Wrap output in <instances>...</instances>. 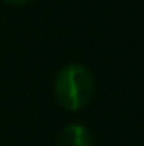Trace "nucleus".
Returning a JSON list of instances; mask_svg holds the SVG:
<instances>
[{
	"mask_svg": "<svg viewBox=\"0 0 144 146\" xmlns=\"http://www.w3.org/2000/svg\"><path fill=\"white\" fill-rule=\"evenodd\" d=\"M95 75L83 63L63 65L53 79V97L65 111L85 109L95 95Z\"/></svg>",
	"mask_w": 144,
	"mask_h": 146,
	"instance_id": "obj_1",
	"label": "nucleus"
},
{
	"mask_svg": "<svg viewBox=\"0 0 144 146\" xmlns=\"http://www.w3.org/2000/svg\"><path fill=\"white\" fill-rule=\"evenodd\" d=\"M57 146H95V140H93L91 130L85 124L71 122L59 132Z\"/></svg>",
	"mask_w": 144,
	"mask_h": 146,
	"instance_id": "obj_2",
	"label": "nucleus"
},
{
	"mask_svg": "<svg viewBox=\"0 0 144 146\" xmlns=\"http://www.w3.org/2000/svg\"><path fill=\"white\" fill-rule=\"evenodd\" d=\"M6 4H10V6H26L30 0H4Z\"/></svg>",
	"mask_w": 144,
	"mask_h": 146,
	"instance_id": "obj_3",
	"label": "nucleus"
}]
</instances>
